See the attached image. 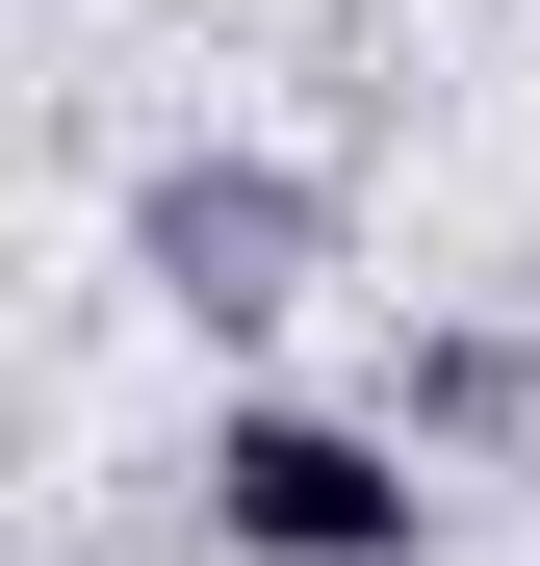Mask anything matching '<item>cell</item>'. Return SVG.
<instances>
[{"label": "cell", "mask_w": 540, "mask_h": 566, "mask_svg": "<svg viewBox=\"0 0 540 566\" xmlns=\"http://www.w3.org/2000/svg\"><path fill=\"white\" fill-rule=\"evenodd\" d=\"M155 283H180V310H284V283H309V180L284 155H180L155 180Z\"/></svg>", "instance_id": "obj_2"}, {"label": "cell", "mask_w": 540, "mask_h": 566, "mask_svg": "<svg viewBox=\"0 0 540 566\" xmlns=\"http://www.w3.org/2000/svg\"><path fill=\"white\" fill-rule=\"evenodd\" d=\"M207 541L232 566H412L437 541V463L360 438V412H207Z\"/></svg>", "instance_id": "obj_1"}]
</instances>
